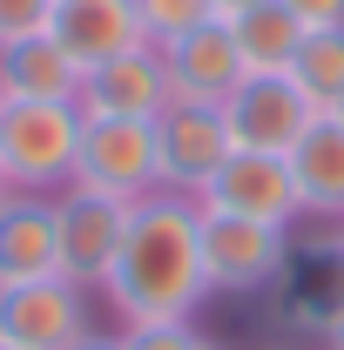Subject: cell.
Masks as SVG:
<instances>
[{"label": "cell", "instance_id": "6da1fadb", "mask_svg": "<svg viewBox=\"0 0 344 350\" xmlns=\"http://www.w3.org/2000/svg\"><path fill=\"white\" fill-rule=\"evenodd\" d=\"M101 297H108V310L122 323H189L196 304L210 297V276H203V209L189 196H169V189L135 202L122 256L101 276Z\"/></svg>", "mask_w": 344, "mask_h": 350}, {"label": "cell", "instance_id": "7a4b0ae2", "mask_svg": "<svg viewBox=\"0 0 344 350\" xmlns=\"http://www.w3.org/2000/svg\"><path fill=\"white\" fill-rule=\"evenodd\" d=\"M82 148V108L75 101H7L0 108V175L27 196H47L54 182H75Z\"/></svg>", "mask_w": 344, "mask_h": 350}, {"label": "cell", "instance_id": "3957f363", "mask_svg": "<svg viewBox=\"0 0 344 350\" xmlns=\"http://www.w3.org/2000/svg\"><path fill=\"white\" fill-rule=\"evenodd\" d=\"M277 297V323L284 330H304V337H331L344 323V236L338 229H317L291 243V256L270 283Z\"/></svg>", "mask_w": 344, "mask_h": 350}, {"label": "cell", "instance_id": "277c9868", "mask_svg": "<svg viewBox=\"0 0 344 350\" xmlns=\"http://www.w3.org/2000/svg\"><path fill=\"white\" fill-rule=\"evenodd\" d=\"M75 182L82 189H101V196H122V202H149L162 189L156 122H101V115H82Z\"/></svg>", "mask_w": 344, "mask_h": 350}, {"label": "cell", "instance_id": "5b68a950", "mask_svg": "<svg viewBox=\"0 0 344 350\" xmlns=\"http://www.w3.org/2000/svg\"><path fill=\"white\" fill-rule=\"evenodd\" d=\"M210 216H236V222H270V229H291L304 216L297 202V175H291V155H263V148H236L216 182L196 196Z\"/></svg>", "mask_w": 344, "mask_h": 350}, {"label": "cell", "instance_id": "8992f818", "mask_svg": "<svg viewBox=\"0 0 344 350\" xmlns=\"http://www.w3.org/2000/svg\"><path fill=\"white\" fill-rule=\"evenodd\" d=\"M156 54H162V68H169V94L175 101H196V108H223L236 88L250 81L230 21H216V14L196 21V27H182L175 41H156Z\"/></svg>", "mask_w": 344, "mask_h": 350}, {"label": "cell", "instance_id": "52a82bcc", "mask_svg": "<svg viewBox=\"0 0 344 350\" xmlns=\"http://www.w3.org/2000/svg\"><path fill=\"white\" fill-rule=\"evenodd\" d=\"M54 209H61V276L82 283V290L101 283L108 262L122 256V236H129V222H135V202L68 182V196H54Z\"/></svg>", "mask_w": 344, "mask_h": 350}, {"label": "cell", "instance_id": "ba28073f", "mask_svg": "<svg viewBox=\"0 0 344 350\" xmlns=\"http://www.w3.org/2000/svg\"><path fill=\"white\" fill-rule=\"evenodd\" d=\"M75 108L101 115V122H162L175 108V94H169V68H162L156 41H142L129 54H115V61H101V68H88Z\"/></svg>", "mask_w": 344, "mask_h": 350}, {"label": "cell", "instance_id": "9c48e42d", "mask_svg": "<svg viewBox=\"0 0 344 350\" xmlns=\"http://www.w3.org/2000/svg\"><path fill=\"white\" fill-rule=\"evenodd\" d=\"M284 256H291V229L236 222V216H210L203 209V276H210V290H236V297L270 290L277 269H284Z\"/></svg>", "mask_w": 344, "mask_h": 350}, {"label": "cell", "instance_id": "30bf717a", "mask_svg": "<svg viewBox=\"0 0 344 350\" xmlns=\"http://www.w3.org/2000/svg\"><path fill=\"white\" fill-rule=\"evenodd\" d=\"M88 337V297L82 283L47 276L0 290V344L7 350H75Z\"/></svg>", "mask_w": 344, "mask_h": 350}, {"label": "cell", "instance_id": "8fae6325", "mask_svg": "<svg viewBox=\"0 0 344 350\" xmlns=\"http://www.w3.org/2000/svg\"><path fill=\"white\" fill-rule=\"evenodd\" d=\"M156 155H162V189L169 196H203L216 182V169L236 155V142H230V122H223V108H196V101H175L169 115L156 122Z\"/></svg>", "mask_w": 344, "mask_h": 350}, {"label": "cell", "instance_id": "7c38bea8", "mask_svg": "<svg viewBox=\"0 0 344 350\" xmlns=\"http://www.w3.org/2000/svg\"><path fill=\"white\" fill-rule=\"evenodd\" d=\"M223 122H230V142H236V148L291 155L304 142V129L317 122V108L291 88V75H250V81L223 101Z\"/></svg>", "mask_w": 344, "mask_h": 350}, {"label": "cell", "instance_id": "4fadbf2b", "mask_svg": "<svg viewBox=\"0 0 344 350\" xmlns=\"http://www.w3.org/2000/svg\"><path fill=\"white\" fill-rule=\"evenodd\" d=\"M47 276H61V209L54 196L14 189V202L0 209V290L47 283Z\"/></svg>", "mask_w": 344, "mask_h": 350}, {"label": "cell", "instance_id": "5bb4252c", "mask_svg": "<svg viewBox=\"0 0 344 350\" xmlns=\"http://www.w3.org/2000/svg\"><path fill=\"white\" fill-rule=\"evenodd\" d=\"M54 41L68 47L75 61L88 68H101V61H115V54H129L142 47V14H135V0H54Z\"/></svg>", "mask_w": 344, "mask_h": 350}, {"label": "cell", "instance_id": "9a60e30c", "mask_svg": "<svg viewBox=\"0 0 344 350\" xmlns=\"http://www.w3.org/2000/svg\"><path fill=\"white\" fill-rule=\"evenodd\" d=\"M82 94V61L47 34L0 41V101H75Z\"/></svg>", "mask_w": 344, "mask_h": 350}, {"label": "cell", "instance_id": "2e32d148", "mask_svg": "<svg viewBox=\"0 0 344 350\" xmlns=\"http://www.w3.org/2000/svg\"><path fill=\"white\" fill-rule=\"evenodd\" d=\"M291 175H297L304 216L344 222V122L317 115V122L304 129V142L291 148Z\"/></svg>", "mask_w": 344, "mask_h": 350}, {"label": "cell", "instance_id": "e0dca14e", "mask_svg": "<svg viewBox=\"0 0 344 350\" xmlns=\"http://www.w3.org/2000/svg\"><path fill=\"white\" fill-rule=\"evenodd\" d=\"M230 34H236V54H243L250 75H284L291 54H297V41H304V21L284 0H257V7L230 14Z\"/></svg>", "mask_w": 344, "mask_h": 350}, {"label": "cell", "instance_id": "ac0fdd59", "mask_svg": "<svg viewBox=\"0 0 344 350\" xmlns=\"http://www.w3.org/2000/svg\"><path fill=\"white\" fill-rule=\"evenodd\" d=\"M284 75H291V88L324 115L344 94V27H304V41H297V54H291Z\"/></svg>", "mask_w": 344, "mask_h": 350}, {"label": "cell", "instance_id": "d6986e66", "mask_svg": "<svg viewBox=\"0 0 344 350\" xmlns=\"http://www.w3.org/2000/svg\"><path fill=\"white\" fill-rule=\"evenodd\" d=\"M135 14H142V34L149 41H175L182 27L210 21V0H135Z\"/></svg>", "mask_w": 344, "mask_h": 350}, {"label": "cell", "instance_id": "ffe728a7", "mask_svg": "<svg viewBox=\"0 0 344 350\" xmlns=\"http://www.w3.org/2000/svg\"><path fill=\"white\" fill-rule=\"evenodd\" d=\"M122 350H210V337H196V323H122Z\"/></svg>", "mask_w": 344, "mask_h": 350}, {"label": "cell", "instance_id": "44dd1931", "mask_svg": "<svg viewBox=\"0 0 344 350\" xmlns=\"http://www.w3.org/2000/svg\"><path fill=\"white\" fill-rule=\"evenodd\" d=\"M47 27H54V0H0V41L47 34Z\"/></svg>", "mask_w": 344, "mask_h": 350}, {"label": "cell", "instance_id": "7402d4cb", "mask_svg": "<svg viewBox=\"0 0 344 350\" xmlns=\"http://www.w3.org/2000/svg\"><path fill=\"white\" fill-rule=\"evenodd\" d=\"M304 27H344V0H284Z\"/></svg>", "mask_w": 344, "mask_h": 350}, {"label": "cell", "instance_id": "603a6c76", "mask_svg": "<svg viewBox=\"0 0 344 350\" xmlns=\"http://www.w3.org/2000/svg\"><path fill=\"white\" fill-rule=\"evenodd\" d=\"M243 7H257V0H210V14H216V21H230V14H243Z\"/></svg>", "mask_w": 344, "mask_h": 350}, {"label": "cell", "instance_id": "cb8c5ba5", "mask_svg": "<svg viewBox=\"0 0 344 350\" xmlns=\"http://www.w3.org/2000/svg\"><path fill=\"white\" fill-rule=\"evenodd\" d=\"M75 350H122V344H115V337H95V330H88V337H82Z\"/></svg>", "mask_w": 344, "mask_h": 350}, {"label": "cell", "instance_id": "d4e9b609", "mask_svg": "<svg viewBox=\"0 0 344 350\" xmlns=\"http://www.w3.org/2000/svg\"><path fill=\"white\" fill-rule=\"evenodd\" d=\"M7 202H14V182H7V175H0V209H7Z\"/></svg>", "mask_w": 344, "mask_h": 350}, {"label": "cell", "instance_id": "484cf974", "mask_svg": "<svg viewBox=\"0 0 344 350\" xmlns=\"http://www.w3.org/2000/svg\"><path fill=\"white\" fill-rule=\"evenodd\" d=\"M324 115H331V122H344V94H338V101H331V108H324Z\"/></svg>", "mask_w": 344, "mask_h": 350}, {"label": "cell", "instance_id": "4316f807", "mask_svg": "<svg viewBox=\"0 0 344 350\" xmlns=\"http://www.w3.org/2000/svg\"><path fill=\"white\" fill-rule=\"evenodd\" d=\"M324 344H331V350H344V323H338V330H331V337H324Z\"/></svg>", "mask_w": 344, "mask_h": 350}, {"label": "cell", "instance_id": "83f0119b", "mask_svg": "<svg viewBox=\"0 0 344 350\" xmlns=\"http://www.w3.org/2000/svg\"><path fill=\"white\" fill-rule=\"evenodd\" d=\"M338 236H344V222H338Z\"/></svg>", "mask_w": 344, "mask_h": 350}, {"label": "cell", "instance_id": "f1b7e54d", "mask_svg": "<svg viewBox=\"0 0 344 350\" xmlns=\"http://www.w3.org/2000/svg\"><path fill=\"white\" fill-rule=\"evenodd\" d=\"M210 350H223V344H210Z\"/></svg>", "mask_w": 344, "mask_h": 350}, {"label": "cell", "instance_id": "f546056e", "mask_svg": "<svg viewBox=\"0 0 344 350\" xmlns=\"http://www.w3.org/2000/svg\"><path fill=\"white\" fill-rule=\"evenodd\" d=\"M0 108H7V101H0Z\"/></svg>", "mask_w": 344, "mask_h": 350}, {"label": "cell", "instance_id": "4dcf8cb0", "mask_svg": "<svg viewBox=\"0 0 344 350\" xmlns=\"http://www.w3.org/2000/svg\"><path fill=\"white\" fill-rule=\"evenodd\" d=\"M0 350H7V344H0Z\"/></svg>", "mask_w": 344, "mask_h": 350}]
</instances>
